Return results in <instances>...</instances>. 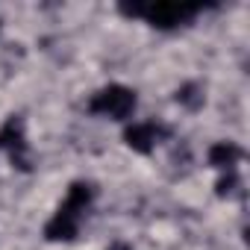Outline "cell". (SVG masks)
Listing matches in <instances>:
<instances>
[{"label": "cell", "mask_w": 250, "mask_h": 250, "mask_svg": "<svg viewBox=\"0 0 250 250\" xmlns=\"http://www.w3.org/2000/svg\"><path fill=\"white\" fill-rule=\"evenodd\" d=\"M88 109L94 115H103V118H112V121H124V118H130L133 109H136V94L127 85H106L103 91H97L91 97Z\"/></svg>", "instance_id": "6da1fadb"}, {"label": "cell", "mask_w": 250, "mask_h": 250, "mask_svg": "<svg viewBox=\"0 0 250 250\" xmlns=\"http://www.w3.org/2000/svg\"><path fill=\"white\" fill-rule=\"evenodd\" d=\"M194 12H197V6H186V3H171V0H162V3L147 6L145 18H147L153 27H159V30H174V27H180L183 21H188Z\"/></svg>", "instance_id": "7a4b0ae2"}, {"label": "cell", "mask_w": 250, "mask_h": 250, "mask_svg": "<svg viewBox=\"0 0 250 250\" xmlns=\"http://www.w3.org/2000/svg\"><path fill=\"white\" fill-rule=\"evenodd\" d=\"M77 229H80V218L71 215V212L56 209V215H53V218L47 221V227H44V238H47V241H71V238L77 235Z\"/></svg>", "instance_id": "3957f363"}, {"label": "cell", "mask_w": 250, "mask_h": 250, "mask_svg": "<svg viewBox=\"0 0 250 250\" xmlns=\"http://www.w3.org/2000/svg\"><path fill=\"white\" fill-rule=\"evenodd\" d=\"M124 142L139 153H150L156 147V142H159V130L153 124H133V127L124 130Z\"/></svg>", "instance_id": "277c9868"}, {"label": "cell", "mask_w": 250, "mask_h": 250, "mask_svg": "<svg viewBox=\"0 0 250 250\" xmlns=\"http://www.w3.org/2000/svg\"><path fill=\"white\" fill-rule=\"evenodd\" d=\"M94 200V186L91 183H71V188H68V197H65V203L59 206L62 212H71V215H83L85 212V206Z\"/></svg>", "instance_id": "5b68a950"}, {"label": "cell", "mask_w": 250, "mask_h": 250, "mask_svg": "<svg viewBox=\"0 0 250 250\" xmlns=\"http://www.w3.org/2000/svg\"><path fill=\"white\" fill-rule=\"evenodd\" d=\"M0 147H6L9 153L24 150L27 147V136H24V121L18 115H12L3 127H0Z\"/></svg>", "instance_id": "8992f818"}, {"label": "cell", "mask_w": 250, "mask_h": 250, "mask_svg": "<svg viewBox=\"0 0 250 250\" xmlns=\"http://www.w3.org/2000/svg\"><path fill=\"white\" fill-rule=\"evenodd\" d=\"M241 156H244V150H241L238 145H232V142H215V145L209 147V165L224 168V171H232V165H235Z\"/></svg>", "instance_id": "52a82bcc"}, {"label": "cell", "mask_w": 250, "mask_h": 250, "mask_svg": "<svg viewBox=\"0 0 250 250\" xmlns=\"http://www.w3.org/2000/svg\"><path fill=\"white\" fill-rule=\"evenodd\" d=\"M203 100H206V94H203V85H197V83H186L177 88V103L191 112H197L203 106Z\"/></svg>", "instance_id": "ba28073f"}, {"label": "cell", "mask_w": 250, "mask_h": 250, "mask_svg": "<svg viewBox=\"0 0 250 250\" xmlns=\"http://www.w3.org/2000/svg\"><path fill=\"white\" fill-rule=\"evenodd\" d=\"M238 183H241L238 174H235V171H227V177H221V180L215 183V194H218V197H227V194H232V191L238 188Z\"/></svg>", "instance_id": "9c48e42d"}, {"label": "cell", "mask_w": 250, "mask_h": 250, "mask_svg": "<svg viewBox=\"0 0 250 250\" xmlns=\"http://www.w3.org/2000/svg\"><path fill=\"white\" fill-rule=\"evenodd\" d=\"M118 9H121V15H127V18H145V12H147L145 3H121Z\"/></svg>", "instance_id": "30bf717a"}, {"label": "cell", "mask_w": 250, "mask_h": 250, "mask_svg": "<svg viewBox=\"0 0 250 250\" xmlns=\"http://www.w3.org/2000/svg\"><path fill=\"white\" fill-rule=\"evenodd\" d=\"M106 250H133V247H130L127 241H112V244H109Z\"/></svg>", "instance_id": "8fae6325"}]
</instances>
